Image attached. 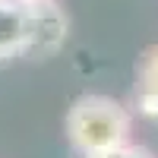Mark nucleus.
<instances>
[{
    "label": "nucleus",
    "instance_id": "f257e3e1",
    "mask_svg": "<svg viewBox=\"0 0 158 158\" xmlns=\"http://www.w3.org/2000/svg\"><path fill=\"white\" fill-rule=\"evenodd\" d=\"M133 133V114L108 95H82L67 111V136L76 152L98 155L127 146Z\"/></svg>",
    "mask_w": 158,
    "mask_h": 158
},
{
    "label": "nucleus",
    "instance_id": "20e7f679",
    "mask_svg": "<svg viewBox=\"0 0 158 158\" xmlns=\"http://www.w3.org/2000/svg\"><path fill=\"white\" fill-rule=\"evenodd\" d=\"M136 108L146 117H158V44L139 57L136 67Z\"/></svg>",
    "mask_w": 158,
    "mask_h": 158
},
{
    "label": "nucleus",
    "instance_id": "f03ea898",
    "mask_svg": "<svg viewBox=\"0 0 158 158\" xmlns=\"http://www.w3.org/2000/svg\"><path fill=\"white\" fill-rule=\"evenodd\" d=\"M70 19L54 0H44L38 6H29V41H25V57H54L67 44Z\"/></svg>",
    "mask_w": 158,
    "mask_h": 158
},
{
    "label": "nucleus",
    "instance_id": "423d86ee",
    "mask_svg": "<svg viewBox=\"0 0 158 158\" xmlns=\"http://www.w3.org/2000/svg\"><path fill=\"white\" fill-rule=\"evenodd\" d=\"M13 3H19V6H25V10H29V6H38V3H44V0H13Z\"/></svg>",
    "mask_w": 158,
    "mask_h": 158
},
{
    "label": "nucleus",
    "instance_id": "39448f33",
    "mask_svg": "<svg viewBox=\"0 0 158 158\" xmlns=\"http://www.w3.org/2000/svg\"><path fill=\"white\" fill-rule=\"evenodd\" d=\"M89 158H149V152H142V149L127 142V146H117L111 152H98V155H89Z\"/></svg>",
    "mask_w": 158,
    "mask_h": 158
},
{
    "label": "nucleus",
    "instance_id": "7ed1b4c3",
    "mask_svg": "<svg viewBox=\"0 0 158 158\" xmlns=\"http://www.w3.org/2000/svg\"><path fill=\"white\" fill-rule=\"evenodd\" d=\"M25 41H29V10L13 0H0V63L25 57Z\"/></svg>",
    "mask_w": 158,
    "mask_h": 158
}]
</instances>
